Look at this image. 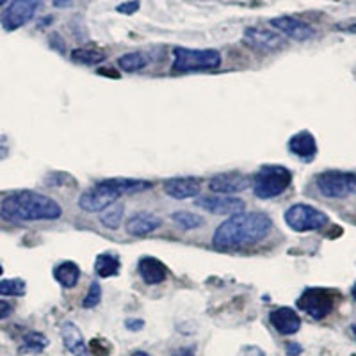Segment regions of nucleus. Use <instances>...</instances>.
Segmentation results:
<instances>
[{
	"instance_id": "1",
	"label": "nucleus",
	"mask_w": 356,
	"mask_h": 356,
	"mask_svg": "<svg viewBox=\"0 0 356 356\" xmlns=\"http://www.w3.org/2000/svg\"><path fill=\"white\" fill-rule=\"evenodd\" d=\"M271 228V218L264 212H241L219 225L212 244L219 250H241L266 239Z\"/></svg>"
},
{
	"instance_id": "2",
	"label": "nucleus",
	"mask_w": 356,
	"mask_h": 356,
	"mask_svg": "<svg viewBox=\"0 0 356 356\" xmlns=\"http://www.w3.org/2000/svg\"><path fill=\"white\" fill-rule=\"evenodd\" d=\"M63 209L54 198L36 191H15L0 202V218L11 222L57 221Z\"/></svg>"
},
{
	"instance_id": "3",
	"label": "nucleus",
	"mask_w": 356,
	"mask_h": 356,
	"mask_svg": "<svg viewBox=\"0 0 356 356\" xmlns=\"http://www.w3.org/2000/svg\"><path fill=\"white\" fill-rule=\"evenodd\" d=\"M291 184V170H287L285 166H276V164L262 166L255 173L253 180H251L253 193H255L257 198L260 200H271L280 195H284Z\"/></svg>"
},
{
	"instance_id": "4",
	"label": "nucleus",
	"mask_w": 356,
	"mask_h": 356,
	"mask_svg": "<svg viewBox=\"0 0 356 356\" xmlns=\"http://www.w3.org/2000/svg\"><path fill=\"white\" fill-rule=\"evenodd\" d=\"M173 70L180 73L198 72V70H214L221 65V54L218 50H193L186 47H177L173 50Z\"/></svg>"
},
{
	"instance_id": "5",
	"label": "nucleus",
	"mask_w": 356,
	"mask_h": 356,
	"mask_svg": "<svg viewBox=\"0 0 356 356\" xmlns=\"http://www.w3.org/2000/svg\"><path fill=\"white\" fill-rule=\"evenodd\" d=\"M316 187L324 198L342 200L356 195V173L346 171H324L317 175Z\"/></svg>"
},
{
	"instance_id": "6",
	"label": "nucleus",
	"mask_w": 356,
	"mask_h": 356,
	"mask_svg": "<svg viewBox=\"0 0 356 356\" xmlns=\"http://www.w3.org/2000/svg\"><path fill=\"white\" fill-rule=\"evenodd\" d=\"M287 227L294 232H312L321 230L328 225V216L321 212L319 209L305 203H296L289 207L284 214Z\"/></svg>"
},
{
	"instance_id": "7",
	"label": "nucleus",
	"mask_w": 356,
	"mask_h": 356,
	"mask_svg": "<svg viewBox=\"0 0 356 356\" xmlns=\"http://www.w3.org/2000/svg\"><path fill=\"white\" fill-rule=\"evenodd\" d=\"M120 196L122 195L111 186H107L106 182H98L95 187L82 193L81 198H79V207L88 214H98V212L106 211L107 207H111L113 203H116Z\"/></svg>"
},
{
	"instance_id": "8",
	"label": "nucleus",
	"mask_w": 356,
	"mask_h": 356,
	"mask_svg": "<svg viewBox=\"0 0 356 356\" xmlns=\"http://www.w3.org/2000/svg\"><path fill=\"white\" fill-rule=\"evenodd\" d=\"M335 298L330 291L319 287L307 289L298 300V307L307 312L312 319H324L333 310Z\"/></svg>"
},
{
	"instance_id": "9",
	"label": "nucleus",
	"mask_w": 356,
	"mask_h": 356,
	"mask_svg": "<svg viewBox=\"0 0 356 356\" xmlns=\"http://www.w3.org/2000/svg\"><path fill=\"white\" fill-rule=\"evenodd\" d=\"M38 0H13L2 15V27L11 33L33 20L38 9Z\"/></svg>"
},
{
	"instance_id": "10",
	"label": "nucleus",
	"mask_w": 356,
	"mask_h": 356,
	"mask_svg": "<svg viewBox=\"0 0 356 356\" xmlns=\"http://www.w3.org/2000/svg\"><path fill=\"white\" fill-rule=\"evenodd\" d=\"M196 207L203 209V211L211 212V214L218 216H235L244 212L246 203L241 198H234V196H222V195H212V196H202L196 200Z\"/></svg>"
},
{
	"instance_id": "11",
	"label": "nucleus",
	"mask_w": 356,
	"mask_h": 356,
	"mask_svg": "<svg viewBox=\"0 0 356 356\" xmlns=\"http://www.w3.org/2000/svg\"><path fill=\"white\" fill-rule=\"evenodd\" d=\"M251 178L248 175L243 173H221L216 175L211 178L209 187H211L212 193L222 196H230L235 193H243V191L250 189Z\"/></svg>"
},
{
	"instance_id": "12",
	"label": "nucleus",
	"mask_w": 356,
	"mask_h": 356,
	"mask_svg": "<svg viewBox=\"0 0 356 356\" xmlns=\"http://www.w3.org/2000/svg\"><path fill=\"white\" fill-rule=\"evenodd\" d=\"M271 25L278 31V33H282L284 36L291 38V40L294 41H307L310 40V38H314V34H316V31H314L312 25H308L307 22L294 17L273 18Z\"/></svg>"
},
{
	"instance_id": "13",
	"label": "nucleus",
	"mask_w": 356,
	"mask_h": 356,
	"mask_svg": "<svg viewBox=\"0 0 356 356\" xmlns=\"http://www.w3.org/2000/svg\"><path fill=\"white\" fill-rule=\"evenodd\" d=\"M243 41L248 44V47H251V49L262 50V52L278 50L282 49L285 43L284 38L280 36V34L271 33V31H266V29H259V27L246 29Z\"/></svg>"
},
{
	"instance_id": "14",
	"label": "nucleus",
	"mask_w": 356,
	"mask_h": 356,
	"mask_svg": "<svg viewBox=\"0 0 356 356\" xmlns=\"http://www.w3.org/2000/svg\"><path fill=\"white\" fill-rule=\"evenodd\" d=\"M200 178L195 177H175L164 182V193L175 200H189L200 195Z\"/></svg>"
},
{
	"instance_id": "15",
	"label": "nucleus",
	"mask_w": 356,
	"mask_h": 356,
	"mask_svg": "<svg viewBox=\"0 0 356 356\" xmlns=\"http://www.w3.org/2000/svg\"><path fill=\"white\" fill-rule=\"evenodd\" d=\"M289 152L303 162H312L317 154V141L308 130H301L289 139Z\"/></svg>"
},
{
	"instance_id": "16",
	"label": "nucleus",
	"mask_w": 356,
	"mask_h": 356,
	"mask_svg": "<svg viewBox=\"0 0 356 356\" xmlns=\"http://www.w3.org/2000/svg\"><path fill=\"white\" fill-rule=\"evenodd\" d=\"M269 321H271V324L275 326L276 332L282 333V335H294V333L300 332L301 328L300 316L289 307H282L273 310L271 316H269Z\"/></svg>"
},
{
	"instance_id": "17",
	"label": "nucleus",
	"mask_w": 356,
	"mask_h": 356,
	"mask_svg": "<svg viewBox=\"0 0 356 356\" xmlns=\"http://www.w3.org/2000/svg\"><path fill=\"white\" fill-rule=\"evenodd\" d=\"M138 271L148 285H159L168 278V267L155 257H143L138 262Z\"/></svg>"
},
{
	"instance_id": "18",
	"label": "nucleus",
	"mask_w": 356,
	"mask_h": 356,
	"mask_svg": "<svg viewBox=\"0 0 356 356\" xmlns=\"http://www.w3.org/2000/svg\"><path fill=\"white\" fill-rule=\"evenodd\" d=\"M161 225L162 219L157 218V216L150 214V212H138V214H134L132 218L127 221L125 228L127 234L143 237V235H148L152 234V232L157 230V228H161Z\"/></svg>"
},
{
	"instance_id": "19",
	"label": "nucleus",
	"mask_w": 356,
	"mask_h": 356,
	"mask_svg": "<svg viewBox=\"0 0 356 356\" xmlns=\"http://www.w3.org/2000/svg\"><path fill=\"white\" fill-rule=\"evenodd\" d=\"M61 337L65 348L72 353L73 356H91L88 351V346L84 342L81 330L73 323H65L61 326Z\"/></svg>"
},
{
	"instance_id": "20",
	"label": "nucleus",
	"mask_w": 356,
	"mask_h": 356,
	"mask_svg": "<svg viewBox=\"0 0 356 356\" xmlns=\"http://www.w3.org/2000/svg\"><path fill=\"white\" fill-rule=\"evenodd\" d=\"M113 189H116L120 195H134V193H145V191L152 189L154 184L148 180H138V178H107L102 180Z\"/></svg>"
},
{
	"instance_id": "21",
	"label": "nucleus",
	"mask_w": 356,
	"mask_h": 356,
	"mask_svg": "<svg viewBox=\"0 0 356 356\" xmlns=\"http://www.w3.org/2000/svg\"><path fill=\"white\" fill-rule=\"evenodd\" d=\"M54 278L65 289H73L81 280V267L72 260H65L54 267Z\"/></svg>"
},
{
	"instance_id": "22",
	"label": "nucleus",
	"mask_w": 356,
	"mask_h": 356,
	"mask_svg": "<svg viewBox=\"0 0 356 356\" xmlns=\"http://www.w3.org/2000/svg\"><path fill=\"white\" fill-rule=\"evenodd\" d=\"M120 257L116 253H100L95 260V273L100 278H109V276H118L120 273Z\"/></svg>"
},
{
	"instance_id": "23",
	"label": "nucleus",
	"mask_w": 356,
	"mask_h": 356,
	"mask_svg": "<svg viewBox=\"0 0 356 356\" xmlns=\"http://www.w3.org/2000/svg\"><path fill=\"white\" fill-rule=\"evenodd\" d=\"M106 59V52L95 47H82V49H75L72 52V61L79 63V65L93 66L98 65Z\"/></svg>"
},
{
	"instance_id": "24",
	"label": "nucleus",
	"mask_w": 356,
	"mask_h": 356,
	"mask_svg": "<svg viewBox=\"0 0 356 356\" xmlns=\"http://www.w3.org/2000/svg\"><path fill=\"white\" fill-rule=\"evenodd\" d=\"M148 63H150L148 61V57H146L143 52H129L118 59V66L127 73L141 72L143 68L148 66Z\"/></svg>"
},
{
	"instance_id": "25",
	"label": "nucleus",
	"mask_w": 356,
	"mask_h": 356,
	"mask_svg": "<svg viewBox=\"0 0 356 356\" xmlns=\"http://www.w3.org/2000/svg\"><path fill=\"white\" fill-rule=\"evenodd\" d=\"M123 214H125V207L122 203H113L100 214V222L109 230H118L122 227Z\"/></svg>"
},
{
	"instance_id": "26",
	"label": "nucleus",
	"mask_w": 356,
	"mask_h": 356,
	"mask_svg": "<svg viewBox=\"0 0 356 356\" xmlns=\"http://www.w3.org/2000/svg\"><path fill=\"white\" fill-rule=\"evenodd\" d=\"M171 221L177 225L180 230H195V228H200L203 225V219L200 216L193 214V212L187 211H178L171 214Z\"/></svg>"
},
{
	"instance_id": "27",
	"label": "nucleus",
	"mask_w": 356,
	"mask_h": 356,
	"mask_svg": "<svg viewBox=\"0 0 356 356\" xmlns=\"http://www.w3.org/2000/svg\"><path fill=\"white\" fill-rule=\"evenodd\" d=\"M27 292V285L24 280L11 278L0 280V296H13V298H22Z\"/></svg>"
},
{
	"instance_id": "28",
	"label": "nucleus",
	"mask_w": 356,
	"mask_h": 356,
	"mask_svg": "<svg viewBox=\"0 0 356 356\" xmlns=\"http://www.w3.org/2000/svg\"><path fill=\"white\" fill-rule=\"evenodd\" d=\"M47 346H49L47 337L38 332H31L24 337V348L22 349L27 353H41Z\"/></svg>"
},
{
	"instance_id": "29",
	"label": "nucleus",
	"mask_w": 356,
	"mask_h": 356,
	"mask_svg": "<svg viewBox=\"0 0 356 356\" xmlns=\"http://www.w3.org/2000/svg\"><path fill=\"white\" fill-rule=\"evenodd\" d=\"M102 301V287L98 282H91V285H89V291L88 294H86L84 301H82V307L84 308H95L98 307Z\"/></svg>"
},
{
	"instance_id": "30",
	"label": "nucleus",
	"mask_w": 356,
	"mask_h": 356,
	"mask_svg": "<svg viewBox=\"0 0 356 356\" xmlns=\"http://www.w3.org/2000/svg\"><path fill=\"white\" fill-rule=\"evenodd\" d=\"M91 351L95 353V356H106V355H109V346L106 344V342H104V340H100V339H97V340H93V342H91Z\"/></svg>"
},
{
	"instance_id": "31",
	"label": "nucleus",
	"mask_w": 356,
	"mask_h": 356,
	"mask_svg": "<svg viewBox=\"0 0 356 356\" xmlns=\"http://www.w3.org/2000/svg\"><path fill=\"white\" fill-rule=\"evenodd\" d=\"M138 9H139V0H130V2L118 6V11L123 13V15H132V13L138 11Z\"/></svg>"
},
{
	"instance_id": "32",
	"label": "nucleus",
	"mask_w": 356,
	"mask_h": 356,
	"mask_svg": "<svg viewBox=\"0 0 356 356\" xmlns=\"http://www.w3.org/2000/svg\"><path fill=\"white\" fill-rule=\"evenodd\" d=\"M11 314H13V305L9 303V301L0 300V321L6 319V317H9Z\"/></svg>"
},
{
	"instance_id": "33",
	"label": "nucleus",
	"mask_w": 356,
	"mask_h": 356,
	"mask_svg": "<svg viewBox=\"0 0 356 356\" xmlns=\"http://www.w3.org/2000/svg\"><path fill=\"white\" fill-rule=\"evenodd\" d=\"M241 356H264V353L259 348H255V346H251V348H244L241 351Z\"/></svg>"
},
{
	"instance_id": "34",
	"label": "nucleus",
	"mask_w": 356,
	"mask_h": 356,
	"mask_svg": "<svg viewBox=\"0 0 356 356\" xmlns=\"http://www.w3.org/2000/svg\"><path fill=\"white\" fill-rule=\"evenodd\" d=\"M143 324H145V323H143V321L129 319V321H127V323H125V326L130 330V332H138V330L143 328Z\"/></svg>"
},
{
	"instance_id": "35",
	"label": "nucleus",
	"mask_w": 356,
	"mask_h": 356,
	"mask_svg": "<svg viewBox=\"0 0 356 356\" xmlns=\"http://www.w3.org/2000/svg\"><path fill=\"white\" fill-rule=\"evenodd\" d=\"M287 349H289V355L291 356H296L301 353V348L298 344H287Z\"/></svg>"
},
{
	"instance_id": "36",
	"label": "nucleus",
	"mask_w": 356,
	"mask_h": 356,
	"mask_svg": "<svg viewBox=\"0 0 356 356\" xmlns=\"http://www.w3.org/2000/svg\"><path fill=\"white\" fill-rule=\"evenodd\" d=\"M70 2H72V0H52V4L56 6V8H65Z\"/></svg>"
},
{
	"instance_id": "37",
	"label": "nucleus",
	"mask_w": 356,
	"mask_h": 356,
	"mask_svg": "<svg viewBox=\"0 0 356 356\" xmlns=\"http://www.w3.org/2000/svg\"><path fill=\"white\" fill-rule=\"evenodd\" d=\"M132 356H150V355H146V353H143V351H136Z\"/></svg>"
},
{
	"instance_id": "38",
	"label": "nucleus",
	"mask_w": 356,
	"mask_h": 356,
	"mask_svg": "<svg viewBox=\"0 0 356 356\" xmlns=\"http://www.w3.org/2000/svg\"><path fill=\"white\" fill-rule=\"evenodd\" d=\"M353 298H355V300H356V285H355V287H353Z\"/></svg>"
},
{
	"instance_id": "39",
	"label": "nucleus",
	"mask_w": 356,
	"mask_h": 356,
	"mask_svg": "<svg viewBox=\"0 0 356 356\" xmlns=\"http://www.w3.org/2000/svg\"><path fill=\"white\" fill-rule=\"evenodd\" d=\"M353 333H355V337H356V326H353Z\"/></svg>"
},
{
	"instance_id": "40",
	"label": "nucleus",
	"mask_w": 356,
	"mask_h": 356,
	"mask_svg": "<svg viewBox=\"0 0 356 356\" xmlns=\"http://www.w3.org/2000/svg\"><path fill=\"white\" fill-rule=\"evenodd\" d=\"M4 2H6V0H0V6H2V4H4Z\"/></svg>"
}]
</instances>
